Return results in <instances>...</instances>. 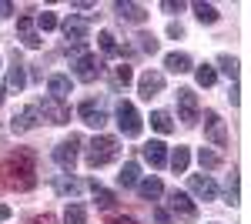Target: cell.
<instances>
[{
	"instance_id": "18",
	"label": "cell",
	"mask_w": 251,
	"mask_h": 224,
	"mask_svg": "<svg viewBox=\"0 0 251 224\" xmlns=\"http://www.w3.org/2000/svg\"><path fill=\"white\" fill-rule=\"evenodd\" d=\"M164 67L174 71V74H188V71H194V60H191V54H184V50H174V54L164 57Z\"/></svg>"
},
{
	"instance_id": "11",
	"label": "cell",
	"mask_w": 251,
	"mask_h": 224,
	"mask_svg": "<svg viewBox=\"0 0 251 224\" xmlns=\"http://www.w3.org/2000/svg\"><path fill=\"white\" fill-rule=\"evenodd\" d=\"M188 187H191V194L198 201H218V184H214V177H208V174H191L188 177Z\"/></svg>"
},
{
	"instance_id": "29",
	"label": "cell",
	"mask_w": 251,
	"mask_h": 224,
	"mask_svg": "<svg viewBox=\"0 0 251 224\" xmlns=\"http://www.w3.org/2000/svg\"><path fill=\"white\" fill-rule=\"evenodd\" d=\"M97 40H100V50H104L107 57H117V54H121V47H117V37L111 34V30H100V34H97Z\"/></svg>"
},
{
	"instance_id": "12",
	"label": "cell",
	"mask_w": 251,
	"mask_h": 224,
	"mask_svg": "<svg viewBox=\"0 0 251 224\" xmlns=\"http://www.w3.org/2000/svg\"><path fill=\"white\" fill-rule=\"evenodd\" d=\"M161 91H164V74H157V71H144V74L137 77V94H141L144 100L157 97Z\"/></svg>"
},
{
	"instance_id": "4",
	"label": "cell",
	"mask_w": 251,
	"mask_h": 224,
	"mask_svg": "<svg viewBox=\"0 0 251 224\" xmlns=\"http://www.w3.org/2000/svg\"><path fill=\"white\" fill-rule=\"evenodd\" d=\"M77 148H80V137L71 134L67 141H60L54 148V164H57L64 174H74V164H77Z\"/></svg>"
},
{
	"instance_id": "33",
	"label": "cell",
	"mask_w": 251,
	"mask_h": 224,
	"mask_svg": "<svg viewBox=\"0 0 251 224\" xmlns=\"http://www.w3.org/2000/svg\"><path fill=\"white\" fill-rule=\"evenodd\" d=\"M137 50H141V54H157L154 34H137Z\"/></svg>"
},
{
	"instance_id": "40",
	"label": "cell",
	"mask_w": 251,
	"mask_h": 224,
	"mask_svg": "<svg viewBox=\"0 0 251 224\" xmlns=\"http://www.w3.org/2000/svg\"><path fill=\"white\" fill-rule=\"evenodd\" d=\"M14 14V3H7V0H0V17H10Z\"/></svg>"
},
{
	"instance_id": "17",
	"label": "cell",
	"mask_w": 251,
	"mask_h": 224,
	"mask_svg": "<svg viewBox=\"0 0 251 224\" xmlns=\"http://www.w3.org/2000/svg\"><path fill=\"white\" fill-rule=\"evenodd\" d=\"M141 154H144V161H148L151 168H164V164H168V148H164L161 141L144 144V148H141Z\"/></svg>"
},
{
	"instance_id": "9",
	"label": "cell",
	"mask_w": 251,
	"mask_h": 224,
	"mask_svg": "<svg viewBox=\"0 0 251 224\" xmlns=\"http://www.w3.org/2000/svg\"><path fill=\"white\" fill-rule=\"evenodd\" d=\"M168 207L177 214V221H188V224L198 221V207H194V201L184 191H171V194H168Z\"/></svg>"
},
{
	"instance_id": "21",
	"label": "cell",
	"mask_w": 251,
	"mask_h": 224,
	"mask_svg": "<svg viewBox=\"0 0 251 224\" xmlns=\"http://www.w3.org/2000/svg\"><path fill=\"white\" fill-rule=\"evenodd\" d=\"M137 194L144 198V201H157L161 194H164V184L157 181V177H144V181H137Z\"/></svg>"
},
{
	"instance_id": "7",
	"label": "cell",
	"mask_w": 251,
	"mask_h": 224,
	"mask_svg": "<svg viewBox=\"0 0 251 224\" xmlns=\"http://www.w3.org/2000/svg\"><path fill=\"white\" fill-rule=\"evenodd\" d=\"M204 137L211 141L214 148H228V127L221 121L218 111H204Z\"/></svg>"
},
{
	"instance_id": "35",
	"label": "cell",
	"mask_w": 251,
	"mask_h": 224,
	"mask_svg": "<svg viewBox=\"0 0 251 224\" xmlns=\"http://www.w3.org/2000/svg\"><path fill=\"white\" fill-rule=\"evenodd\" d=\"M225 204H228V207L238 204V174L228 177V187H225Z\"/></svg>"
},
{
	"instance_id": "23",
	"label": "cell",
	"mask_w": 251,
	"mask_h": 224,
	"mask_svg": "<svg viewBox=\"0 0 251 224\" xmlns=\"http://www.w3.org/2000/svg\"><path fill=\"white\" fill-rule=\"evenodd\" d=\"M87 187L94 191V201H97V207H104V211H107V207H114V204H117L114 191H107L104 184H97V181H87Z\"/></svg>"
},
{
	"instance_id": "34",
	"label": "cell",
	"mask_w": 251,
	"mask_h": 224,
	"mask_svg": "<svg viewBox=\"0 0 251 224\" xmlns=\"http://www.w3.org/2000/svg\"><path fill=\"white\" fill-rule=\"evenodd\" d=\"M218 67H221L225 74L231 77V80H234V77H238V60H234L231 54H221V57H218Z\"/></svg>"
},
{
	"instance_id": "41",
	"label": "cell",
	"mask_w": 251,
	"mask_h": 224,
	"mask_svg": "<svg viewBox=\"0 0 251 224\" xmlns=\"http://www.w3.org/2000/svg\"><path fill=\"white\" fill-rule=\"evenodd\" d=\"M168 34H171V37H181V34H184V27H181V24H168Z\"/></svg>"
},
{
	"instance_id": "25",
	"label": "cell",
	"mask_w": 251,
	"mask_h": 224,
	"mask_svg": "<svg viewBox=\"0 0 251 224\" xmlns=\"http://www.w3.org/2000/svg\"><path fill=\"white\" fill-rule=\"evenodd\" d=\"M191 10H194V17L201 20V24H218V7H214V3H201V0H198Z\"/></svg>"
},
{
	"instance_id": "31",
	"label": "cell",
	"mask_w": 251,
	"mask_h": 224,
	"mask_svg": "<svg viewBox=\"0 0 251 224\" xmlns=\"http://www.w3.org/2000/svg\"><path fill=\"white\" fill-rule=\"evenodd\" d=\"M198 164H201L204 171H214L218 164H221V154H214V150L201 148V150H198Z\"/></svg>"
},
{
	"instance_id": "2",
	"label": "cell",
	"mask_w": 251,
	"mask_h": 224,
	"mask_svg": "<svg viewBox=\"0 0 251 224\" xmlns=\"http://www.w3.org/2000/svg\"><path fill=\"white\" fill-rule=\"evenodd\" d=\"M117 150H121L117 137H111V134H97L94 141L87 144V168H104V164H111V161L117 157Z\"/></svg>"
},
{
	"instance_id": "19",
	"label": "cell",
	"mask_w": 251,
	"mask_h": 224,
	"mask_svg": "<svg viewBox=\"0 0 251 224\" xmlns=\"http://www.w3.org/2000/svg\"><path fill=\"white\" fill-rule=\"evenodd\" d=\"M80 181L77 177H71V174H57V177H54V191H57L60 198H77L80 194Z\"/></svg>"
},
{
	"instance_id": "15",
	"label": "cell",
	"mask_w": 251,
	"mask_h": 224,
	"mask_svg": "<svg viewBox=\"0 0 251 224\" xmlns=\"http://www.w3.org/2000/svg\"><path fill=\"white\" fill-rule=\"evenodd\" d=\"M60 30H64V37H67V40H74V44H84L91 27H87V20H84V17H67L64 24H60Z\"/></svg>"
},
{
	"instance_id": "24",
	"label": "cell",
	"mask_w": 251,
	"mask_h": 224,
	"mask_svg": "<svg viewBox=\"0 0 251 224\" xmlns=\"http://www.w3.org/2000/svg\"><path fill=\"white\" fill-rule=\"evenodd\" d=\"M137 181H141V168H137V161H127V164L121 168V174H117V184L121 187H134Z\"/></svg>"
},
{
	"instance_id": "20",
	"label": "cell",
	"mask_w": 251,
	"mask_h": 224,
	"mask_svg": "<svg viewBox=\"0 0 251 224\" xmlns=\"http://www.w3.org/2000/svg\"><path fill=\"white\" fill-rule=\"evenodd\" d=\"M17 34L27 47H40V34L34 30V17H17Z\"/></svg>"
},
{
	"instance_id": "1",
	"label": "cell",
	"mask_w": 251,
	"mask_h": 224,
	"mask_svg": "<svg viewBox=\"0 0 251 224\" xmlns=\"http://www.w3.org/2000/svg\"><path fill=\"white\" fill-rule=\"evenodd\" d=\"M0 181L10 191H30L37 184V154L27 148L14 150L0 161Z\"/></svg>"
},
{
	"instance_id": "42",
	"label": "cell",
	"mask_w": 251,
	"mask_h": 224,
	"mask_svg": "<svg viewBox=\"0 0 251 224\" xmlns=\"http://www.w3.org/2000/svg\"><path fill=\"white\" fill-rule=\"evenodd\" d=\"M111 224H137L134 218H124V214H121V218H111Z\"/></svg>"
},
{
	"instance_id": "16",
	"label": "cell",
	"mask_w": 251,
	"mask_h": 224,
	"mask_svg": "<svg viewBox=\"0 0 251 224\" xmlns=\"http://www.w3.org/2000/svg\"><path fill=\"white\" fill-rule=\"evenodd\" d=\"M114 14L121 20H127V24H144V20H148V10H144L141 3H124V0L114 3Z\"/></svg>"
},
{
	"instance_id": "13",
	"label": "cell",
	"mask_w": 251,
	"mask_h": 224,
	"mask_svg": "<svg viewBox=\"0 0 251 224\" xmlns=\"http://www.w3.org/2000/svg\"><path fill=\"white\" fill-rule=\"evenodd\" d=\"M24 87H27V74H24L20 57L14 54V64H10V71H7V80H3V94H20Z\"/></svg>"
},
{
	"instance_id": "6",
	"label": "cell",
	"mask_w": 251,
	"mask_h": 224,
	"mask_svg": "<svg viewBox=\"0 0 251 224\" xmlns=\"http://www.w3.org/2000/svg\"><path fill=\"white\" fill-rule=\"evenodd\" d=\"M71 67H74V77H77V80L91 84V80H97V77H100V71H104V60H100L97 54H80L77 60L71 64Z\"/></svg>"
},
{
	"instance_id": "10",
	"label": "cell",
	"mask_w": 251,
	"mask_h": 224,
	"mask_svg": "<svg viewBox=\"0 0 251 224\" xmlns=\"http://www.w3.org/2000/svg\"><path fill=\"white\" fill-rule=\"evenodd\" d=\"M77 114H80V121L87 124V127H104L107 124V111L100 107V100H94V97H87V100H80V107H77Z\"/></svg>"
},
{
	"instance_id": "14",
	"label": "cell",
	"mask_w": 251,
	"mask_h": 224,
	"mask_svg": "<svg viewBox=\"0 0 251 224\" xmlns=\"http://www.w3.org/2000/svg\"><path fill=\"white\" fill-rule=\"evenodd\" d=\"M40 124V114H37V107L30 104V107H24L20 114H14V121H10V131L14 134H27V131H34Z\"/></svg>"
},
{
	"instance_id": "39",
	"label": "cell",
	"mask_w": 251,
	"mask_h": 224,
	"mask_svg": "<svg viewBox=\"0 0 251 224\" xmlns=\"http://www.w3.org/2000/svg\"><path fill=\"white\" fill-rule=\"evenodd\" d=\"M27 224H57V218L44 211V214H34V218H30V221H27Z\"/></svg>"
},
{
	"instance_id": "32",
	"label": "cell",
	"mask_w": 251,
	"mask_h": 224,
	"mask_svg": "<svg viewBox=\"0 0 251 224\" xmlns=\"http://www.w3.org/2000/svg\"><path fill=\"white\" fill-rule=\"evenodd\" d=\"M37 27L47 34V30H57L60 27V20H57V14H50V10H44V14H37Z\"/></svg>"
},
{
	"instance_id": "5",
	"label": "cell",
	"mask_w": 251,
	"mask_h": 224,
	"mask_svg": "<svg viewBox=\"0 0 251 224\" xmlns=\"http://www.w3.org/2000/svg\"><path fill=\"white\" fill-rule=\"evenodd\" d=\"M177 97V117H181V124H198V114H201V107H198V94L191 91V87H181V91L174 94Z\"/></svg>"
},
{
	"instance_id": "38",
	"label": "cell",
	"mask_w": 251,
	"mask_h": 224,
	"mask_svg": "<svg viewBox=\"0 0 251 224\" xmlns=\"http://www.w3.org/2000/svg\"><path fill=\"white\" fill-rule=\"evenodd\" d=\"M161 10H164V14H181V10H184V3H181V0H164V3H161Z\"/></svg>"
},
{
	"instance_id": "37",
	"label": "cell",
	"mask_w": 251,
	"mask_h": 224,
	"mask_svg": "<svg viewBox=\"0 0 251 224\" xmlns=\"http://www.w3.org/2000/svg\"><path fill=\"white\" fill-rule=\"evenodd\" d=\"M154 221L157 224H174V218H171V211H168V207H154Z\"/></svg>"
},
{
	"instance_id": "22",
	"label": "cell",
	"mask_w": 251,
	"mask_h": 224,
	"mask_svg": "<svg viewBox=\"0 0 251 224\" xmlns=\"http://www.w3.org/2000/svg\"><path fill=\"white\" fill-rule=\"evenodd\" d=\"M47 91H50V100H64V97L71 94V77L54 74L50 80H47Z\"/></svg>"
},
{
	"instance_id": "30",
	"label": "cell",
	"mask_w": 251,
	"mask_h": 224,
	"mask_svg": "<svg viewBox=\"0 0 251 224\" xmlns=\"http://www.w3.org/2000/svg\"><path fill=\"white\" fill-rule=\"evenodd\" d=\"M188 164H191V150H188V148H177L171 154V168L177 171V174H184V171H188Z\"/></svg>"
},
{
	"instance_id": "8",
	"label": "cell",
	"mask_w": 251,
	"mask_h": 224,
	"mask_svg": "<svg viewBox=\"0 0 251 224\" xmlns=\"http://www.w3.org/2000/svg\"><path fill=\"white\" fill-rule=\"evenodd\" d=\"M34 107H37L40 121H50V124H67V121H71V107H64L60 100H50V97H44V100H37Z\"/></svg>"
},
{
	"instance_id": "28",
	"label": "cell",
	"mask_w": 251,
	"mask_h": 224,
	"mask_svg": "<svg viewBox=\"0 0 251 224\" xmlns=\"http://www.w3.org/2000/svg\"><path fill=\"white\" fill-rule=\"evenodd\" d=\"M194 77H198V84H201V87H214L218 71H214L211 64H201V67H194Z\"/></svg>"
},
{
	"instance_id": "36",
	"label": "cell",
	"mask_w": 251,
	"mask_h": 224,
	"mask_svg": "<svg viewBox=\"0 0 251 224\" xmlns=\"http://www.w3.org/2000/svg\"><path fill=\"white\" fill-rule=\"evenodd\" d=\"M114 80L121 84V87H127V84L134 80V74H131V67H127V64H121V67L114 71Z\"/></svg>"
},
{
	"instance_id": "26",
	"label": "cell",
	"mask_w": 251,
	"mask_h": 224,
	"mask_svg": "<svg viewBox=\"0 0 251 224\" xmlns=\"http://www.w3.org/2000/svg\"><path fill=\"white\" fill-rule=\"evenodd\" d=\"M151 127H154L157 134H171L174 131L171 114H168V111H154V114H151Z\"/></svg>"
},
{
	"instance_id": "44",
	"label": "cell",
	"mask_w": 251,
	"mask_h": 224,
	"mask_svg": "<svg viewBox=\"0 0 251 224\" xmlns=\"http://www.w3.org/2000/svg\"><path fill=\"white\" fill-rule=\"evenodd\" d=\"M0 104H3V87H0Z\"/></svg>"
},
{
	"instance_id": "43",
	"label": "cell",
	"mask_w": 251,
	"mask_h": 224,
	"mask_svg": "<svg viewBox=\"0 0 251 224\" xmlns=\"http://www.w3.org/2000/svg\"><path fill=\"white\" fill-rule=\"evenodd\" d=\"M7 218H10V207H7V204H0V224L7 221Z\"/></svg>"
},
{
	"instance_id": "45",
	"label": "cell",
	"mask_w": 251,
	"mask_h": 224,
	"mask_svg": "<svg viewBox=\"0 0 251 224\" xmlns=\"http://www.w3.org/2000/svg\"><path fill=\"white\" fill-rule=\"evenodd\" d=\"M211 224H218V221H211Z\"/></svg>"
},
{
	"instance_id": "3",
	"label": "cell",
	"mask_w": 251,
	"mask_h": 224,
	"mask_svg": "<svg viewBox=\"0 0 251 224\" xmlns=\"http://www.w3.org/2000/svg\"><path fill=\"white\" fill-rule=\"evenodd\" d=\"M114 121H117V127H121L124 137H141V131H144V121H141V114H137V107L131 100H117Z\"/></svg>"
},
{
	"instance_id": "27",
	"label": "cell",
	"mask_w": 251,
	"mask_h": 224,
	"mask_svg": "<svg viewBox=\"0 0 251 224\" xmlns=\"http://www.w3.org/2000/svg\"><path fill=\"white\" fill-rule=\"evenodd\" d=\"M64 224H87V207L84 204H67V211H64Z\"/></svg>"
}]
</instances>
